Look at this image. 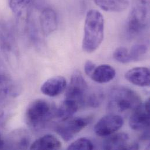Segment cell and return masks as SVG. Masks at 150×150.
<instances>
[{"label": "cell", "mask_w": 150, "mask_h": 150, "mask_svg": "<svg viewBox=\"0 0 150 150\" xmlns=\"http://www.w3.org/2000/svg\"><path fill=\"white\" fill-rule=\"evenodd\" d=\"M66 86V79L62 76H56L46 81L42 85L40 89L44 95L54 97L62 93Z\"/></svg>", "instance_id": "obj_12"}, {"label": "cell", "mask_w": 150, "mask_h": 150, "mask_svg": "<svg viewBox=\"0 0 150 150\" xmlns=\"http://www.w3.org/2000/svg\"><path fill=\"white\" fill-rule=\"evenodd\" d=\"M103 143L104 150H136L139 149L137 143H130L129 136L125 133L113 134Z\"/></svg>", "instance_id": "obj_9"}, {"label": "cell", "mask_w": 150, "mask_h": 150, "mask_svg": "<svg viewBox=\"0 0 150 150\" xmlns=\"http://www.w3.org/2000/svg\"><path fill=\"white\" fill-rule=\"evenodd\" d=\"M150 139V132L149 129L144 130V133L142 134V135L140 137L141 140H149Z\"/></svg>", "instance_id": "obj_26"}, {"label": "cell", "mask_w": 150, "mask_h": 150, "mask_svg": "<svg viewBox=\"0 0 150 150\" xmlns=\"http://www.w3.org/2000/svg\"><path fill=\"white\" fill-rule=\"evenodd\" d=\"M0 30V44L4 50L9 52L14 46V38L8 28H2Z\"/></svg>", "instance_id": "obj_20"}, {"label": "cell", "mask_w": 150, "mask_h": 150, "mask_svg": "<svg viewBox=\"0 0 150 150\" xmlns=\"http://www.w3.org/2000/svg\"><path fill=\"white\" fill-rule=\"evenodd\" d=\"M94 145L86 138H80L74 141L68 147L67 150H93Z\"/></svg>", "instance_id": "obj_22"}, {"label": "cell", "mask_w": 150, "mask_h": 150, "mask_svg": "<svg viewBox=\"0 0 150 150\" xmlns=\"http://www.w3.org/2000/svg\"><path fill=\"white\" fill-rule=\"evenodd\" d=\"M105 22L102 13L96 9H90L86 15L82 49L86 53L96 51L103 40Z\"/></svg>", "instance_id": "obj_1"}, {"label": "cell", "mask_w": 150, "mask_h": 150, "mask_svg": "<svg viewBox=\"0 0 150 150\" xmlns=\"http://www.w3.org/2000/svg\"><path fill=\"white\" fill-rule=\"evenodd\" d=\"M56 108L49 102L43 99L35 100L26 109V122L32 129H42L56 117Z\"/></svg>", "instance_id": "obj_2"}, {"label": "cell", "mask_w": 150, "mask_h": 150, "mask_svg": "<svg viewBox=\"0 0 150 150\" xmlns=\"http://www.w3.org/2000/svg\"><path fill=\"white\" fill-rule=\"evenodd\" d=\"M149 0H134L127 21V31L131 36L142 33L149 26Z\"/></svg>", "instance_id": "obj_4"}, {"label": "cell", "mask_w": 150, "mask_h": 150, "mask_svg": "<svg viewBox=\"0 0 150 150\" xmlns=\"http://www.w3.org/2000/svg\"><path fill=\"white\" fill-rule=\"evenodd\" d=\"M91 121L92 118L90 117H71L56 126L54 130L64 141L69 142L85 128Z\"/></svg>", "instance_id": "obj_5"}, {"label": "cell", "mask_w": 150, "mask_h": 150, "mask_svg": "<svg viewBox=\"0 0 150 150\" xmlns=\"http://www.w3.org/2000/svg\"><path fill=\"white\" fill-rule=\"evenodd\" d=\"M150 70L147 67H135L129 70L125 74L126 79L130 83L141 87L149 86Z\"/></svg>", "instance_id": "obj_13"}, {"label": "cell", "mask_w": 150, "mask_h": 150, "mask_svg": "<svg viewBox=\"0 0 150 150\" xmlns=\"http://www.w3.org/2000/svg\"><path fill=\"white\" fill-rule=\"evenodd\" d=\"M33 0H9L11 11L18 18L23 16L29 18Z\"/></svg>", "instance_id": "obj_19"}, {"label": "cell", "mask_w": 150, "mask_h": 150, "mask_svg": "<svg viewBox=\"0 0 150 150\" xmlns=\"http://www.w3.org/2000/svg\"><path fill=\"white\" fill-rule=\"evenodd\" d=\"M30 136L29 133L25 129L13 130L8 136L5 147L6 149L15 150H26L30 146ZM4 147V148H5Z\"/></svg>", "instance_id": "obj_10"}, {"label": "cell", "mask_w": 150, "mask_h": 150, "mask_svg": "<svg viewBox=\"0 0 150 150\" xmlns=\"http://www.w3.org/2000/svg\"><path fill=\"white\" fill-rule=\"evenodd\" d=\"M62 143L53 135L46 134L35 140L30 146V150H59Z\"/></svg>", "instance_id": "obj_16"}, {"label": "cell", "mask_w": 150, "mask_h": 150, "mask_svg": "<svg viewBox=\"0 0 150 150\" xmlns=\"http://www.w3.org/2000/svg\"><path fill=\"white\" fill-rule=\"evenodd\" d=\"M139 95L125 86H116L109 95L108 108L113 113H123L134 110L142 103Z\"/></svg>", "instance_id": "obj_3"}, {"label": "cell", "mask_w": 150, "mask_h": 150, "mask_svg": "<svg viewBox=\"0 0 150 150\" xmlns=\"http://www.w3.org/2000/svg\"><path fill=\"white\" fill-rule=\"evenodd\" d=\"M102 9L108 12H121L129 5L128 0H92Z\"/></svg>", "instance_id": "obj_18"}, {"label": "cell", "mask_w": 150, "mask_h": 150, "mask_svg": "<svg viewBox=\"0 0 150 150\" xmlns=\"http://www.w3.org/2000/svg\"><path fill=\"white\" fill-rule=\"evenodd\" d=\"M79 105L74 100L66 99L59 108H56V117L62 122L67 120L74 116L79 107Z\"/></svg>", "instance_id": "obj_17"}, {"label": "cell", "mask_w": 150, "mask_h": 150, "mask_svg": "<svg viewBox=\"0 0 150 150\" xmlns=\"http://www.w3.org/2000/svg\"><path fill=\"white\" fill-rule=\"evenodd\" d=\"M41 31L45 36H48L54 32L58 25V18L56 11L51 8L43 9L39 16Z\"/></svg>", "instance_id": "obj_11"}, {"label": "cell", "mask_w": 150, "mask_h": 150, "mask_svg": "<svg viewBox=\"0 0 150 150\" xmlns=\"http://www.w3.org/2000/svg\"><path fill=\"white\" fill-rule=\"evenodd\" d=\"M18 93V88L6 72L0 73V103Z\"/></svg>", "instance_id": "obj_14"}, {"label": "cell", "mask_w": 150, "mask_h": 150, "mask_svg": "<svg viewBox=\"0 0 150 150\" xmlns=\"http://www.w3.org/2000/svg\"><path fill=\"white\" fill-rule=\"evenodd\" d=\"M5 147V142L2 139L1 136H0V149H3Z\"/></svg>", "instance_id": "obj_27"}, {"label": "cell", "mask_w": 150, "mask_h": 150, "mask_svg": "<svg viewBox=\"0 0 150 150\" xmlns=\"http://www.w3.org/2000/svg\"><path fill=\"white\" fill-rule=\"evenodd\" d=\"M124 124L122 117L115 113L102 117L95 125L94 132L99 137H108L120 130Z\"/></svg>", "instance_id": "obj_7"}, {"label": "cell", "mask_w": 150, "mask_h": 150, "mask_svg": "<svg viewBox=\"0 0 150 150\" xmlns=\"http://www.w3.org/2000/svg\"><path fill=\"white\" fill-rule=\"evenodd\" d=\"M88 89L87 83L82 74L78 71H75L71 76L67 88L65 98L74 100L79 106L84 105L88 95Z\"/></svg>", "instance_id": "obj_6"}, {"label": "cell", "mask_w": 150, "mask_h": 150, "mask_svg": "<svg viewBox=\"0 0 150 150\" xmlns=\"http://www.w3.org/2000/svg\"><path fill=\"white\" fill-rule=\"evenodd\" d=\"M96 66L95 64L91 61L88 60L87 61L84 66V70L85 74L88 76H91L92 72L93 71L94 69H95Z\"/></svg>", "instance_id": "obj_25"}, {"label": "cell", "mask_w": 150, "mask_h": 150, "mask_svg": "<svg viewBox=\"0 0 150 150\" xmlns=\"http://www.w3.org/2000/svg\"><path fill=\"white\" fill-rule=\"evenodd\" d=\"M116 76L115 69L108 64H102L96 67L90 76L91 79L99 83L109 82Z\"/></svg>", "instance_id": "obj_15"}, {"label": "cell", "mask_w": 150, "mask_h": 150, "mask_svg": "<svg viewBox=\"0 0 150 150\" xmlns=\"http://www.w3.org/2000/svg\"><path fill=\"white\" fill-rule=\"evenodd\" d=\"M129 126L134 131H144L150 127V99L142 103L133 110L129 119Z\"/></svg>", "instance_id": "obj_8"}, {"label": "cell", "mask_w": 150, "mask_h": 150, "mask_svg": "<svg viewBox=\"0 0 150 150\" xmlns=\"http://www.w3.org/2000/svg\"><path fill=\"white\" fill-rule=\"evenodd\" d=\"M113 58L117 62L123 64L131 62L129 56V52L125 47H119L117 48L113 53Z\"/></svg>", "instance_id": "obj_24"}, {"label": "cell", "mask_w": 150, "mask_h": 150, "mask_svg": "<svg viewBox=\"0 0 150 150\" xmlns=\"http://www.w3.org/2000/svg\"><path fill=\"white\" fill-rule=\"evenodd\" d=\"M148 52V46L145 44L134 45L129 52L131 62H139L144 59Z\"/></svg>", "instance_id": "obj_21"}, {"label": "cell", "mask_w": 150, "mask_h": 150, "mask_svg": "<svg viewBox=\"0 0 150 150\" xmlns=\"http://www.w3.org/2000/svg\"><path fill=\"white\" fill-rule=\"evenodd\" d=\"M103 96L102 92L95 91L89 95H87L84 105L91 108L98 107L103 100Z\"/></svg>", "instance_id": "obj_23"}]
</instances>
